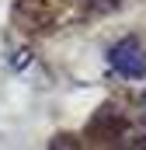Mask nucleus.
Masks as SVG:
<instances>
[{
  "label": "nucleus",
  "instance_id": "obj_1",
  "mask_svg": "<svg viewBox=\"0 0 146 150\" xmlns=\"http://www.w3.org/2000/svg\"><path fill=\"white\" fill-rule=\"evenodd\" d=\"M108 63L111 70L118 77H129V80H136V77H146V49L139 38H118L115 45L108 49Z\"/></svg>",
  "mask_w": 146,
  "mask_h": 150
},
{
  "label": "nucleus",
  "instance_id": "obj_2",
  "mask_svg": "<svg viewBox=\"0 0 146 150\" xmlns=\"http://www.w3.org/2000/svg\"><path fill=\"white\" fill-rule=\"evenodd\" d=\"M49 150H80V143H77L73 136H56V140H52V147H49Z\"/></svg>",
  "mask_w": 146,
  "mask_h": 150
},
{
  "label": "nucleus",
  "instance_id": "obj_3",
  "mask_svg": "<svg viewBox=\"0 0 146 150\" xmlns=\"http://www.w3.org/2000/svg\"><path fill=\"white\" fill-rule=\"evenodd\" d=\"M143 105H146V98H143Z\"/></svg>",
  "mask_w": 146,
  "mask_h": 150
}]
</instances>
